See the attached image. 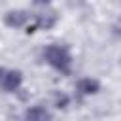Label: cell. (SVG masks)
I'll return each instance as SVG.
<instances>
[{
  "label": "cell",
  "mask_w": 121,
  "mask_h": 121,
  "mask_svg": "<svg viewBox=\"0 0 121 121\" xmlns=\"http://www.w3.org/2000/svg\"><path fill=\"white\" fill-rule=\"evenodd\" d=\"M43 59L45 62L55 68L57 72H60L62 76H70L72 74V55L68 51L66 45H60V43H51L43 49Z\"/></svg>",
  "instance_id": "cell-1"
},
{
  "label": "cell",
  "mask_w": 121,
  "mask_h": 121,
  "mask_svg": "<svg viewBox=\"0 0 121 121\" xmlns=\"http://www.w3.org/2000/svg\"><path fill=\"white\" fill-rule=\"evenodd\" d=\"M23 83V74L19 70H4L2 78H0V87L6 93H15Z\"/></svg>",
  "instance_id": "cell-2"
},
{
  "label": "cell",
  "mask_w": 121,
  "mask_h": 121,
  "mask_svg": "<svg viewBox=\"0 0 121 121\" xmlns=\"http://www.w3.org/2000/svg\"><path fill=\"white\" fill-rule=\"evenodd\" d=\"M32 19V15L25 9H11L4 15V25L9 26V28H21L25 26L28 21Z\"/></svg>",
  "instance_id": "cell-3"
},
{
  "label": "cell",
  "mask_w": 121,
  "mask_h": 121,
  "mask_svg": "<svg viewBox=\"0 0 121 121\" xmlns=\"http://www.w3.org/2000/svg\"><path fill=\"white\" fill-rule=\"evenodd\" d=\"M55 23H57V13H55V11L42 13V15H34V23L26 26V32L32 34V32H36L38 28H51Z\"/></svg>",
  "instance_id": "cell-4"
},
{
  "label": "cell",
  "mask_w": 121,
  "mask_h": 121,
  "mask_svg": "<svg viewBox=\"0 0 121 121\" xmlns=\"http://www.w3.org/2000/svg\"><path fill=\"white\" fill-rule=\"evenodd\" d=\"M25 121H51V113L45 106H30L25 112Z\"/></svg>",
  "instance_id": "cell-5"
},
{
  "label": "cell",
  "mask_w": 121,
  "mask_h": 121,
  "mask_svg": "<svg viewBox=\"0 0 121 121\" xmlns=\"http://www.w3.org/2000/svg\"><path fill=\"white\" fill-rule=\"evenodd\" d=\"M76 91H78V95H81V96L95 95V93L100 91V83H98L96 79H93V78H81V79L76 83Z\"/></svg>",
  "instance_id": "cell-6"
},
{
  "label": "cell",
  "mask_w": 121,
  "mask_h": 121,
  "mask_svg": "<svg viewBox=\"0 0 121 121\" xmlns=\"http://www.w3.org/2000/svg\"><path fill=\"white\" fill-rule=\"evenodd\" d=\"M55 104H57V108H66V104H68V96L62 95V93H55Z\"/></svg>",
  "instance_id": "cell-7"
},
{
  "label": "cell",
  "mask_w": 121,
  "mask_h": 121,
  "mask_svg": "<svg viewBox=\"0 0 121 121\" xmlns=\"http://www.w3.org/2000/svg\"><path fill=\"white\" fill-rule=\"evenodd\" d=\"M49 2H51V0H34V4H36V6H47Z\"/></svg>",
  "instance_id": "cell-8"
},
{
  "label": "cell",
  "mask_w": 121,
  "mask_h": 121,
  "mask_svg": "<svg viewBox=\"0 0 121 121\" xmlns=\"http://www.w3.org/2000/svg\"><path fill=\"white\" fill-rule=\"evenodd\" d=\"M2 74H4V68H0V78H2Z\"/></svg>",
  "instance_id": "cell-9"
}]
</instances>
